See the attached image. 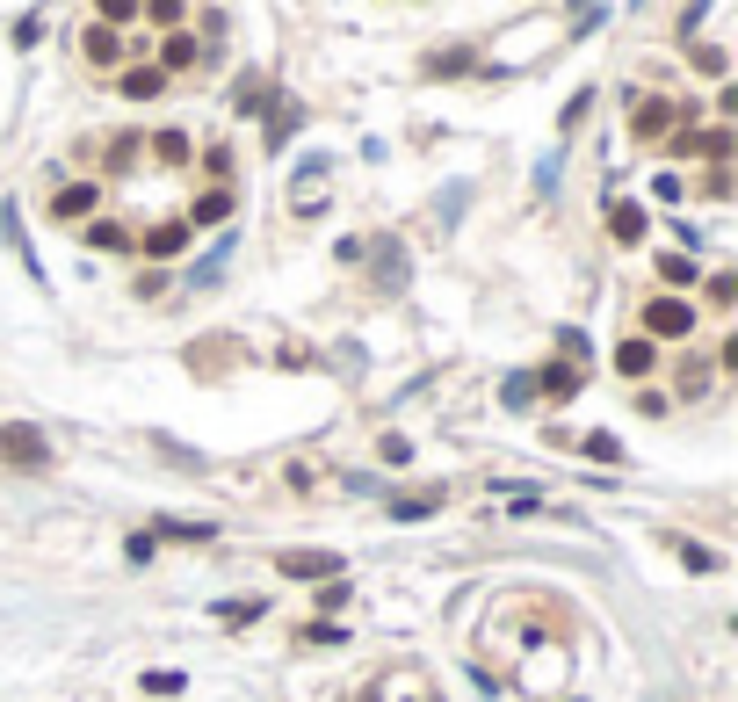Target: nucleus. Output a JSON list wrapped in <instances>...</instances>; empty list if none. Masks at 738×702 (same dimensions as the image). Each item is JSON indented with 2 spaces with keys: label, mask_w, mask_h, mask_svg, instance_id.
<instances>
[{
  "label": "nucleus",
  "mask_w": 738,
  "mask_h": 702,
  "mask_svg": "<svg viewBox=\"0 0 738 702\" xmlns=\"http://www.w3.org/2000/svg\"><path fill=\"white\" fill-rule=\"evenodd\" d=\"M297 124H304V109H297V102H283V109H268V145H283V138H290Z\"/></svg>",
  "instance_id": "obj_23"
},
{
  "label": "nucleus",
  "mask_w": 738,
  "mask_h": 702,
  "mask_svg": "<svg viewBox=\"0 0 738 702\" xmlns=\"http://www.w3.org/2000/svg\"><path fill=\"white\" fill-rule=\"evenodd\" d=\"M275 572H290V579H341V558H333V551H283Z\"/></svg>",
  "instance_id": "obj_4"
},
{
  "label": "nucleus",
  "mask_w": 738,
  "mask_h": 702,
  "mask_svg": "<svg viewBox=\"0 0 738 702\" xmlns=\"http://www.w3.org/2000/svg\"><path fill=\"white\" fill-rule=\"evenodd\" d=\"M181 239H189V225L167 218V225H152V232H145V254H152V261H160V254H181Z\"/></svg>",
  "instance_id": "obj_18"
},
{
  "label": "nucleus",
  "mask_w": 738,
  "mask_h": 702,
  "mask_svg": "<svg viewBox=\"0 0 738 702\" xmlns=\"http://www.w3.org/2000/svg\"><path fill=\"white\" fill-rule=\"evenodd\" d=\"M87 239H95V247H116V254L131 247V232H123V225H109V218H102V225H87Z\"/></svg>",
  "instance_id": "obj_27"
},
{
  "label": "nucleus",
  "mask_w": 738,
  "mask_h": 702,
  "mask_svg": "<svg viewBox=\"0 0 738 702\" xmlns=\"http://www.w3.org/2000/svg\"><path fill=\"white\" fill-rule=\"evenodd\" d=\"M673 152H702V160H724V152H731V131H702V138H673Z\"/></svg>",
  "instance_id": "obj_21"
},
{
  "label": "nucleus",
  "mask_w": 738,
  "mask_h": 702,
  "mask_svg": "<svg viewBox=\"0 0 738 702\" xmlns=\"http://www.w3.org/2000/svg\"><path fill=\"white\" fill-rule=\"evenodd\" d=\"M116 87H123V102H152V95H167V73L160 66H131Z\"/></svg>",
  "instance_id": "obj_8"
},
{
  "label": "nucleus",
  "mask_w": 738,
  "mask_h": 702,
  "mask_svg": "<svg viewBox=\"0 0 738 702\" xmlns=\"http://www.w3.org/2000/svg\"><path fill=\"white\" fill-rule=\"evenodd\" d=\"M80 51H87V66H116V58H123V37H116L109 22H95V29L80 37Z\"/></svg>",
  "instance_id": "obj_10"
},
{
  "label": "nucleus",
  "mask_w": 738,
  "mask_h": 702,
  "mask_svg": "<svg viewBox=\"0 0 738 702\" xmlns=\"http://www.w3.org/2000/svg\"><path fill=\"white\" fill-rule=\"evenodd\" d=\"M145 688H152V695H181V674H174V666H160V674H145Z\"/></svg>",
  "instance_id": "obj_31"
},
{
  "label": "nucleus",
  "mask_w": 738,
  "mask_h": 702,
  "mask_svg": "<svg viewBox=\"0 0 738 702\" xmlns=\"http://www.w3.org/2000/svg\"><path fill=\"white\" fill-rule=\"evenodd\" d=\"M160 543H218V522H189V514H160Z\"/></svg>",
  "instance_id": "obj_5"
},
{
  "label": "nucleus",
  "mask_w": 738,
  "mask_h": 702,
  "mask_svg": "<svg viewBox=\"0 0 738 702\" xmlns=\"http://www.w3.org/2000/svg\"><path fill=\"white\" fill-rule=\"evenodd\" d=\"M558 348H565V362L579 370V362H587V333H572V326H565V333H558Z\"/></svg>",
  "instance_id": "obj_29"
},
{
  "label": "nucleus",
  "mask_w": 738,
  "mask_h": 702,
  "mask_svg": "<svg viewBox=\"0 0 738 702\" xmlns=\"http://www.w3.org/2000/svg\"><path fill=\"white\" fill-rule=\"evenodd\" d=\"M232 218V189H203L196 203H189V218H181V225H225Z\"/></svg>",
  "instance_id": "obj_11"
},
{
  "label": "nucleus",
  "mask_w": 738,
  "mask_h": 702,
  "mask_svg": "<svg viewBox=\"0 0 738 702\" xmlns=\"http://www.w3.org/2000/svg\"><path fill=\"white\" fill-rule=\"evenodd\" d=\"M666 124H673V102H644V109H637V131H644V138L666 131Z\"/></svg>",
  "instance_id": "obj_26"
},
{
  "label": "nucleus",
  "mask_w": 738,
  "mask_h": 702,
  "mask_svg": "<svg viewBox=\"0 0 738 702\" xmlns=\"http://www.w3.org/2000/svg\"><path fill=\"white\" fill-rule=\"evenodd\" d=\"M529 399H536V384H529V370H514V377L500 384V406H507V413H521V406H529Z\"/></svg>",
  "instance_id": "obj_24"
},
{
  "label": "nucleus",
  "mask_w": 738,
  "mask_h": 702,
  "mask_svg": "<svg viewBox=\"0 0 738 702\" xmlns=\"http://www.w3.org/2000/svg\"><path fill=\"white\" fill-rule=\"evenodd\" d=\"M644 225H652V218H644L637 203H608V232L623 239V247H630V239H644Z\"/></svg>",
  "instance_id": "obj_15"
},
{
  "label": "nucleus",
  "mask_w": 738,
  "mask_h": 702,
  "mask_svg": "<svg viewBox=\"0 0 738 702\" xmlns=\"http://www.w3.org/2000/svg\"><path fill=\"white\" fill-rule=\"evenodd\" d=\"M673 558H681L688 572H717V565H724V558L710 551V543H695V536H673Z\"/></svg>",
  "instance_id": "obj_17"
},
{
  "label": "nucleus",
  "mask_w": 738,
  "mask_h": 702,
  "mask_svg": "<svg viewBox=\"0 0 738 702\" xmlns=\"http://www.w3.org/2000/svg\"><path fill=\"white\" fill-rule=\"evenodd\" d=\"M326 174H333L326 152H312V160L297 167V181H290V210H297V218H319V210H326Z\"/></svg>",
  "instance_id": "obj_3"
},
{
  "label": "nucleus",
  "mask_w": 738,
  "mask_h": 702,
  "mask_svg": "<svg viewBox=\"0 0 738 702\" xmlns=\"http://www.w3.org/2000/svg\"><path fill=\"white\" fill-rule=\"evenodd\" d=\"M529 384L543 391V399H572V391H579V370H572V362H550V370L529 377Z\"/></svg>",
  "instance_id": "obj_14"
},
{
  "label": "nucleus",
  "mask_w": 738,
  "mask_h": 702,
  "mask_svg": "<svg viewBox=\"0 0 738 702\" xmlns=\"http://www.w3.org/2000/svg\"><path fill=\"white\" fill-rule=\"evenodd\" d=\"M695 276H702V268H695L688 254H659V283H666V297H681Z\"/></svg>",
  "instance_id": "obj_16"
},
{
  "label": "nucleus",
  "mask_w": 738,
  "mask_h": 702,
  "mask_svg": "<svg viewBox=\"0 0 738 702\" xmlns=\"http://www.w3.org/2000/svg\"><path fill=\"white\" fill-rule=\"evenodd\" d=\"M95 203H102V189H95V181H73V189H66V196L51 203V218H66V225H80V218H87V210H95Z\"/></svg>",
  "instance_id": "obj_7"
},
{
  "label": "nucleus",
  "mask_w": 738,
  "mask_h": 702,
  "mask_svg": "<svg viewBox=\"0 0 738 702\" xmlns=\"http://www.w3.org/2000/svg\"><path fill=\"white\" fill-rule=\"evenodd\" d=\"M702 319H695V304L688 297H652V304H644V341H688V333H695Z\"/></svg>",
  "instance_id": "obj_1"
},
{
  "label": "nucleus",
  "mask_w": 738,
  "mask_h": 702,
  "mask_svg": "<svg viewBox=\"0 0 738 702\" xmlns=\"http://www.w3.org/2000/svg\"><path fill=\"white\" fill-rule=\"evenodd\" d=\"M181 66H196V29H174L160 44V73H181Z\"/></svg>",
  "instance_id": "obj_13"
},
{
  "label": "nucleus",
  "mask_w": 738,
  "mask_h": 702,
  "mask_svg": "<svg viewBox=\"0 0 738 702\" xmlns=\"http://www.w3.org/2000/svg\"><path fill=\"white\" fill-rule=\"evenodd\" d=\"M203 167H210V181L225 189V174H232V152H225V145H210V152H203Z\"/></svg>",
  "instance_id": "obj_28"
},
{
  "label": "nucleus",
  "mask_w": 738,
  "mask_h": 702,
  "mask_svg": "<svg viewBox=\"0 0 738 702\" xmlns=\"http://www.w3.org/2000/svg\"><path fill=\"white\" fill-rule=\"evenodd\" d=\"M377 449H384V464H406V456H413V442H406V435H384Z\"/></svg>",
  "instance_id": "obj_32"
},
{
  "label": "nucleus",
  "mask_w": 738,
  "mask_h": 702,
  "mask_svg": "<svg viewBox=\"0 0 738 702\" xmlns=\"http://www.w3.org/2000/svg\"><path fill=\"white\" fill-rule=\"evenodd\" d=\"M507 507H514V514H536L543 500H536V485H507Z\"/></svg>",
  "instance_id": "obj_30"
},
{
  "label": "nucleus",
  "mask_w": 738,
  "mask_h": 702,
  "mask_svg": "<svg viewBox=\"0 0 738 702\" xmlns=\"http://www.w3.org/2000/svg\"><path fill=\"white\" fill-rule=\"evenodd\" d=\"M152 152H160V167H181V160H189V138H181V131H160V138H152Z\"/></svg>",
  "instance_id": "obj_25"
},
{
  "label": "nucleus",
  "mask_w": 738,
  "mask_h": 702,
  "mask_svg": "<svg viewBox=\"0 0 738 702\" xmlns=\"http://www.w3.org/2000/svg\"><path fill=\"white\" fill-rule=\"evenodd\" d=\"M0 239H8V247L22 254V268H29V276H44V261L29 254V232H22V210H15V203H0Z\"/></svg>",
  "instance_id": "obj_6"
},
{
  "label": "nucleus",
  "mask_w": 738,
  "mask_h": 702,
  "mask_svg": "<svg viewBox=\"0 0 738 702\" xmlns=\"http://www.w3.org/2000/svg\"><path fill=\"white\" fill-rule=\"evenodd\" d=\"M0 456H8V464H22V471H44V464H51V442H44V427L8 420V427H0Z\"/></svg>",
  "instance_id": "obj_2"
},
{
  "label": "nucleus",
  "mask_w": 738,
  "mask_h": 702,
  "mask_svg": "<svg viewBox=\"0 0 738 702\" xmlns=\"http://www.w3.org/2000/svg\"><path fill=\"white\" fill-rule=\"evenodd\" d=\"M225 261H232V232H218V247H210V254L189 268V283H218V276H225Z\"/></svg>",
  "instance_id": "obj_19"
},
{
  "label": "nucleus",
  "mask_w": 738,
  "mask_h": 702,
  "mask_svg": "<svg viewBox=\"0 0 738 702\" xmlns=\"http://www.w3.org/2000/svg\"><path fill=\"white\" fill-rule=\"evenodd\" d=\"M210 616H218L225 630H246V623H261L268 608H261V601H218V608H210Z\"/></svg>",
  "instance_id": "obj_20"
},
{
  "label": "nucleus",
  "mask_w": 738,
  "mask_h": 702,
  "mask_svg": "<svg viewBox=\"0 0 738 702\" xmlns=\"http://www.w3.org/2000/svg\"><path fill=\"white\" fill-rule=\"evenodd\" d=\"M572 449H587L594 464H623V442L615 435H572Z\"/></svg>",
  "instance_id": "obj_22"
},
{
  "label": "nucleus",
  "mask_w": 738,
  "mask_h": 702,
  "mask_svg": "<svg viewBox=\"0 0 738 702\" xmlns=\"http://www.w3.org/2000/svg\"><path fill=\"white\" fill-rule=\"evenodd\" d=\"M384 507H391V522H427V514L442 507V493H435V485H427V493H391Z\"/></svg>",
  "instance_id": "obj_9"
},
{
  "label": "nucleus",
  "mask_w": 738,
  "mask_h": 702,
  "mask_svg": "<svg viewBox=\"0 0 738 702\" xmlns=\"http://www.w3.org/2000/svg\"><path fill=\"white\" fill-rule=\"evenodd\" d=\"M652 362H659V348L644 341V333H637V341H615V370H623V377H644Z\"/></svg>",
  "instance_id": "obj_12"
}]
</instances>
